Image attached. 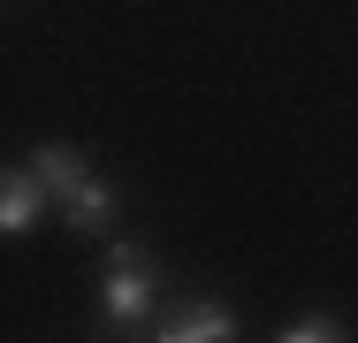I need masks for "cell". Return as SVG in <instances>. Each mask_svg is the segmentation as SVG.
I'll return each instance as SVG.
<instances>
[{"label": "cell", "mask_w": 358, "mask_h": 343, "mask_svg": "<svg viewBox=\"0 0 358 343\" xmlns=\"http://www.w3.org/2000/svg\"><path fill=\"white\" fill-rule=\"evenodd\" d=\"M145 336H160V343H229L236 336V313H229L221 298H176V305L152 313Z\"/></svg>", "instance_id": "2"}, {"label": "cell", "mask_w": 358, "mask_h": 343, "mask_svg": "<svg viewBox=\"0 0 358 343\" xmlns=\"http://www.w3.org/2000/svg\"><path fill=\"white\" fill-rule=\"evenodd\" d=\"M160 313V274H152V252L138 237H115L107 244V274H99V321L107 336H145Z\"/></svg>", "instance_id": "1"}, {"label": "cell", "mask_w": 358, "mask_h": 343, "mask_svg": "<svg viewBox=\"0 0 358 343\" xmlns=\"http://www.w3.org/2000/svg\"><path fill=\"white\" fill-rule=\"evenodd\" d=\"M343 336H351V321L328 313V305H313V313H297L289 328H275V343H343Z\"/></svg>", "instance_id": "5"}, {"label": "cell", "mask_w": 358, "mask_h": 343, "mask_svg": "<svg viewBox=\"0 0 358 343\" xmlns=\"http://www.w3.org/2000/svg\"><path fill=\"white\" fill-rule=\"evenodd\" d=\"M46 206H54V199H46V183H38V168H31V160L0 176V229H8V237H31Z\"/></svg>", "instance_id": "4"}, {"label": "cell", "mask_w": 358, "mask_h": 343, "mask_svg": "<svg viewBox=\"0 0 358 343\" xmlns=\"http://www.w3.org/2000/svg\"><path fill=\"white\" fill-rule=\"evenodd\" d=\"M31 168H38V183H46V199H54V206H69L76 191H84V183L99 176V168H92V160H84L76 145H62V137L31 145Z\"/></svg>", "instance_id": "3"}]
</instances>
